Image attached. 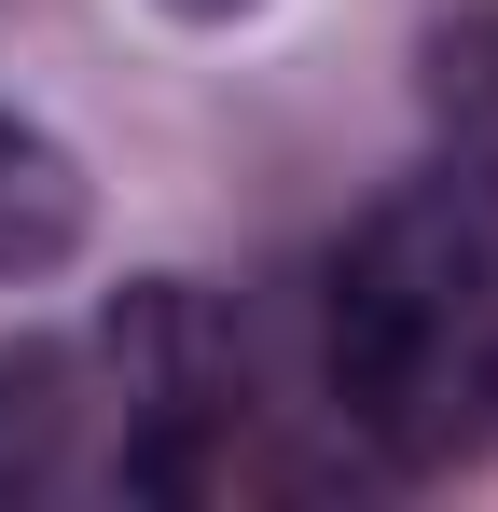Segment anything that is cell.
<instances>
[{
  "label": "cell",
  "mask_w": 498,
  "mask_h": 512,
  "mask_svg": "<svg viewBox=\"0 0 498 512\" xmlns=\"http://www.w3.org/2000/svg\"><path fill=\"white\" fill-rule=\"evenodd\" d=\"M429 125H443V180L498 222V14L429 28Z\"/></svg>",
  "instance_id": "3"
},
{
  "label": "cell",
  "mask_w": 498,
  "mask_h": 512,
  "mask_svg": "<svg viewBox=\"0 0 498 512\" xmlns=\"http://www.w3.org/2000/svg\"><path fill=\"white\" fill-rule=\"evenodd\" d=\"M166 14H249V0H166Z\"/></svg>",
  "instance_id": "5"
},
{
  "label": "cell",
  "mask_w": 498,
  "mask_h": 512,
  "mask_svg": "<svg viewBox=\"0 0 498 512\" xmlns=\"http://www.w3.org/2000/svg\"><path fill=\"white\" fill-rule=\"evenodd\" d=\"M319 416L360 471H457L498 443V222L415 180L319 263Z\"/></svg>",
  "instance_id": "1"
},
{
  "label": "cell",
  "mask_w": 498,
  "mask_h": 512,
  "mask_svg": "<svg viewBox=\"0 0 498 512\" xmlns=\"http://www.w3.org/2000/svg\"><path fill=\"white\" fill-rule=\"evenodd\" d=\"M28 499H111V388L83 333L0 346V512Z\"/></svg>",
  "instance_id": "2"
},
{
  "label": "cell",
  "mask_w": 498,
  "mask_h": 512,
  "mask_svg": "<svg viewBox=\"0 0 498 512\" xmlns=\"http://www.w3.org/2000/svg\"><path fill=\"white\" fill-rule=\"evenodd\" d=\"M70 250H83V167L28 111H0V277H56Z\"/></svg>",
  "instance_id": "4"
}]
</instances>
